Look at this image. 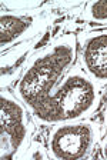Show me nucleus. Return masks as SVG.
<instances>
[{"label":"nucleus","instance_id":"1","mask_svg":"<svg viewBox=\"0 0 107 160\" xmlns=\"http://www.w3.org/2000/svg\"><path fill=\"white\" fill-rule=\"evenodd\" d=\"M77 53L76 34L66 33L30 57L14 87V94L29 112L50 96L60 77L73 67Z\"/></svg>","mask_w":107,"mask_h":160},{"label":"nucleus","instance_id":"2","mask_svg":"<svg viewBox=\"0 0 107 160\" xmlns=\"http://www.w3.org/2000/svg\"><path fill=\"white\" fill-rule=\"evenodd\" d=\"M100 86L81 69L71 67L49 97L40 102L30 113L40 124H57L84 120L99 107Z\"/></svg>","mask_w":107,"mask_h":160},{"label":"nucleus","instance_id":"3","mask_svg":"<svg viewBox=\"0 0 107 160\" xmlns=\"http://www.w3.org/2000/svg\"><path fill=\"white\" fill-rule=\"evenodd\" d=\"M27 107L16 94L2 90L0 93V142L2 159L24 156L30 149L33 126L27 116Z\"/></svg>","mask_w":107,"mask_h":160},{"label":"nucleus","instance_id":"4","mask_svg":"<svg viewBox=\"0 0 107 160\" xmlns=\"http://www.w3.org/2000/svg\"><path fill=\"white\" fill-rule=\"evenodd\" d=\"M99 136V124L86 119L53 124L47 136V153L54 160L84 159L93 152Z\"/></svg>","mask_w":107,"mask_h":160},{"label":"nucleus","instance_id":"5","mask_svg":"<svg viewBox=\"0 0 107 160\" xmlns=\"http://www.w3.org/2000/svg\"><path fill=\"white\" fill-rule=\"evenodd\" d=\"M80 66L99 86H107V30H96L81 42Z\"/></svg>","mask_w":107,"mask_h":160},{"label":"nucleus","instance_id":"6","mask_svg":"<svg viewBox=\"0 0 107 160\" xmlns=\"http://www.w3.org/2000/svg\"><path fill=\"white\" fill-rule=\"evenodd\" d=\"M33 26V20L27 13L3 12L0 16V46L2 50L10 47L24 36Z\"/></svg>","mask_w":107,"mask_h":160},{"label":"nucleus","instance_id":"7","mask_svg":"<svg viewBox=\"0 0 107 160\" xmlns=\"http://www.w3.org/2000/svg\"><path fill=\"white\" fill-rule=\"evenodd\" d=\"M81 19L94 23H107V0L87 2Z\"/></svg>","mask_w":107,"mask_h":160},{"label":"nucleus","instance_id":"8","mask_svg":"<svg viewBox=\"0 0 107 160\" xmlns=\"http://www.w3.org/2000/svg\"><path fill=\"white\" fill-rule=\"evenodd\" d=\"M100 150H101V156H103L104 159H107V134L103 137V140H101Z\"/></svg>","mask_w":107,"mask_h":160}]
</instances>
